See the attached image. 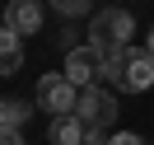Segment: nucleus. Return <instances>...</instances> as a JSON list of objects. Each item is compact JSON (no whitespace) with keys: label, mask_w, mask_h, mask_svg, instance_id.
I'll return each mask as SVG.
<instances>
[{"label":"nucleus","mask_w":154,"mask_h":145,"mask_svg":"<svg viewBox=\"0 0 154 145\" xmlns=\"http://www.w3.org/2000/svg\"><path fill=\"white\" fill-rule=\"evenodd\" d=\"M38 108H47L51 117H61V112H75L79 108V84L61 70V75H42L38 80Z\"/></svg>","instance_id":"obj_3"},{"label":"nucleus","mask_w":154,"mask_h":145,"mask_svg":"<svg viewBox=\"0 0 154 145\" xmlns=\"http://www.w3.org/2000/svg\"><path fill=\"white\" fill-rule=\"evenodd\" d=\"M84 131H89V126L79 122L75 112H61V117H51L47 140H51V145H84Z\"/></svg>","instance_id":"obj_7"},{"label":"nucleus","mask_w":154,"mask_h":145,"mask_svg":"<svg viewBox=\"0 0 154 145\" xmlns=\"http://www.w3.org/2000/svg\"><path fill=\"white\" fill-rule=\"evenodd\" d=\"M131 56H135V47L107 52V56H103V80H112V84L122 89V80H126V66H131Z\"/></svg>","instance_id":"obj_10"},{"label":"nucleus","mask_w":154,"mask_h":145,"mask_svg":"<svg viewBox=\"0 0 154 145\" xmlns=\"http://www.w3.org/2000/svg\"><path fill=\"white\" fill-rule=\"evenodd\" d=\"M122 89H126V94H145V89H154V56H149V52H135V56H131Z\"/></svg>","instance_id":"obj_6"},{"label":"nucleus","mask_w":154,"mask_h":145,"mask_svg":"<svg viewBox=\"0 0 154 145\" xmlns=\"http://www.w3.org/2000/svg\"><path fill=\"white\" fill-rule=\"evenodd\" d=\"M5 145H23V140H19V136H5Z\"/></svg>","instance_id":"obj_14"},{"label":"nucleus","mask_w":154,"mask_h":145,"mask_svg":"<svg viewBox=\"0 0 154 145\" xmlns=\"http://www.w3.org/2000/svg\"><path fill=\"white\" fill-rule=\"evenodd\" d=\"M42 19H47L42 0H10V5H5V28H14L19 38H33V33L42 28Z\"/></svg>","instance_id":"obj_5"},{"label":"nucleus","mask_w":154,"mask_h":145,"mask_svg":"<svg viewBox=\"0 0 154 145\" xmlns=\"http://www.w3.org/2000/svg\"><path fill=\"white\" fill-rule=\"evenodd\" d=\"M117 94H107V89H98V84H89V89H79V108H75V117L84 126H98V131H112L117 126Z\"/></svg>","instance_id":"obj_2"},{"label":"nucleus","mask_w":154,"mask_h":145,"mask_svg":"<svg viewBox=\"0 0 154 145\" xmlns=\"http://www.w3.org/2000/svg\"><path fill=\"white\" fill-rule=\"evenodd\" d=\"M145 52H149V56H154V28H149V38H145Z\"/></svg>","instance_id":"obj_13"},{"label":"nucleus","mask_w":154,"mask_h":145,"mask_svg":"<svg viewBox=\"0 0 154 145\" xmlns=\"http://www.w3.org/2000/svg\"><path fill=\"white\" fill-rule=\"evenodd\" d=\"M23 122H28V103H23V98H5V103H0V126H5V136H19Z\"/></svg>","instance_id":"obj_9"},{"label":"nucleus","mask_w":154,"mask_h":145,"mask_svg":"<svg viewBox=\"0 0 154 145\" xmlns=\"http://www.w3.org/2000/svg\"><path fill=\"white\" fill-rule=\"evenodd\" d=\"M107 145H145V140H140L135 131H112V136H107Z\"/></svg>","instance_id":"obj_12"},{"label":"nucleus","mask_w":154,"mask_h":145,"mask_svg":"<svg viewBox=\"0 0 154 145\" xmlns=\"http://www.w3.org/2000/svg\"><path fill=\"white\" fill-rule=\"evenodd\" d=\"M66 75L75 80L79 89H89L98 75H103V52L89 47V42H84V47H70V52H66Z\"/></svg>","instance_id":"obj_4"},{"label":"nucleus","mask_w":154,"mask_h":145,"mask_svg":"<svg viewBox=\"0 0 154 145\" xmlns=\"http://www.w3.org/2000/svg\"><path fill=\"white\" fill-rule=\"evenodd\" d=\"M89 47H98L107 56V52H122V47H131V38H135V19H131V10H98L94 19H89Z\"/></svg>","instance_id":"obj_1"},{"label":"nucleus","mask_w":154,"mask_h":145,"mask_svg":"<svg viewBox=\"0 0 154 145\" xmlns=\"http://www.w3.org/2000/svg\"><path fill=\"white\" fill-rule=\"evenodd\" d=\"M51 10H56L61 19H79V14L94 10V0H51Z\"/></svg>","instance_id":"obj_11"},{"label":"nucleus","mask_w":154,"mask_h":145,"mask_svg":"<svg viewBox=\"0 0 154 145\" xmlns=\"http://www.w3.org/2000/svg\"><path fill=\"white\" fill-rule=\"evenodd\" d=\"M19 66H23V38L14 28H5L0 33V70L5 75H19Z\"/></svg>","instance_id":"obj_8"}]
</instances>
